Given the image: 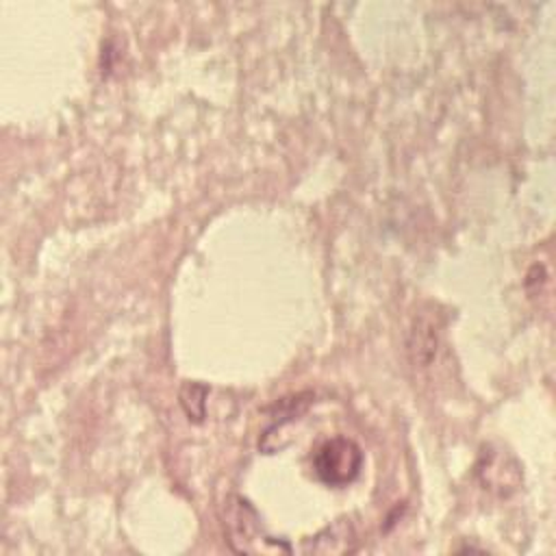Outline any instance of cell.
<instances>
[{
  "instance_id": "cell-4",
  "label": "cell",
  "mask_w": 556,
  "mask_h": 556,
  "mask_svg": "<svg viewBox=\"0 0 556 556\" xmlns=\"http://www.w3.org/2000/svg\"><path fill=\"white\" fill-rule=\"evenodd\" d=\"M206 393L208 387L200 384V382H185L180 389V406L185 408L187 417L193 421H202L204 417V408H206Z\"/></svg>"
},
{
  "instance_id": "cell-3",
  "label": "cell",
  "mask_w": 556,
  "mask_h": 556,
  "mask_svg": "<svg viewBox=\"0 0 556 556\" xmlns=\"http://www.w3.org/2000/svg\"><path fill=\"white\" fill-rule=\"evenodd\" d=\"M354 530L348 521H337L306 543V552L313 554H345L354 552Z\"/></svg>"
},
{
  "instance_id": "cell-1",
  "label": "cell",
  "mask_w": 556,
  "mask_h": 556,
  "mask_svg": "<svg viewBox=\"0 0 556 556\" xmlns=\"http://www.w3.org/2000/svg\"><path fill=\"white\" fill-rule=\"evenodd\" d=\"M226 532H228V543L235 552H245V554H289L291 547L285 541L271 539L263 532L261 521L254 513V508L245 500H235V504H228V515H226Z\"/></svg>"
},
{
  "instance_id": "cell-2",
  "label": "cell",
  "mask_w": 556,
  "mask_h": 556,
  "mask_svg": "<svg viewBox=\"0 0 556 556\" xmlns=\"http://www.w3.org/2000/svg\"><path fill=\"white\" fill-rule=\"evenodd\" d=\"M313 467L324 484L345 486L358 476L363 467V452L356 441L348 437H332L317 447Z\"/></svg>"
}]
</instances>
